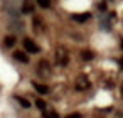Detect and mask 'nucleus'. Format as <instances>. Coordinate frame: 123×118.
<instances>
[{
  "instance_id": "1",
  "label": "nucleus",
  "mask_w": 123,
  "mask_h": 118,
  "mask_svg": "<svg viewBox=\"0 0 123 118\" xmlns=\"http://www.w3.org/2000/svg\"><path fill=\"white\" fill-rule=\"evenodd\" d=\"M24 47H25V51L32 52V54L39 52V46H37L34 41H31V39H25V41H24Z\"/></svg>"
},
{
  "instance_id": "2",
  "label": "nucleus",
  "mask_w": 123,
  "mask_h": 118,
  "mask_svg": "<svg viewBox=\"0 0 123 118\" xmlns=\"http://www.w3.org/2000/svg\"><path fill=\"white\" fill-rule=\"evenodd\" d=\"M56 61H57V64H62V66L68 64V54H66V51L62 47L56 52Z\"/></svg>"
},
{
  "instance_id": "3",
  "label": "nucleus",
  "mask_w": 123,
  "mask_h": 118,
  "mask_svg": "<svg viewBox=\"0 0 123 118\" xmlns=\"http://www.w3.org/2000/svg\"><path fill=\"white\" fill-rule=\"evenodd\" d=\"M31 12H34V4L31 0H25L22 5V14H31Z\"/></svg>"
},
{
  "instance_id": "4",
  "label": "nucleus",
  "mask_w": 123,
  "mask_h": 118,
  "mask_svg": "<svg viewBox=\"0 0 123 118\" xmlns=\"http://www.w3.org/2000/svg\"><path fill=\"white\" fill-rule=\"evenodd\" d=\"M14 57H15L17 61L24 62V64H25V62H29V57H27V56H25V52H22V51H15V52H14Z\"/></svg>"
},
{
  "instance_id": "5",
  "label": "nucleus",
  "mask_w": 123,
  "mask_h": 118,
  "mask_svg": "<svg viewBox=\"0 0 123 118\" xmlns=\"http://www.w3.org/2000/svg\"><path fill=\"white\" fill-rule=\"evenodd\" d=\"M91 15L86 12V14H74L73 15V20H76V22H86L88 19H89Z\"/></svg>"
},
{
  "instance_id": "6",
  "label": "nucleus",
  "mask_w": 123,
  "mask_h": 118,
  "mask_svg": "<svg viewBox=\"0 0 123 118\" xmlns=\"http://www.w3.org/2000/svg\"><path fill=\"white\" fill-rule=\"evenodd\" d=\"M34 88H36V91H37V93H41V94H46V93H49V88H47L46 84L34 83Z\"/></svg>"
},
{
  "instance_id": "7",
  "label": "nucleus",
  "mask_w": 123,
  "mask_h": 118,
  "mask_svg": "<svg viewBox=\"0 0 123 118\" xmlns=\"http://www.w3.org/2000/svg\"><path fill=\"white\" fill-rule=\"evenodd\" d=\"M88 86H89L88 79H86V78H79V83L76 84V88H78V89H84V88H88Z\"/></svg>"
},
{
  "instance_id": "8",
  "label": "nucleus",
  "mask_w": 123,
  "mask_h": 118,
  "mask_svg": "<svg viewBox=\"0 0 123 118\" xmlns=\"http://www.w3.org/2000/svg\"><path fill=\"white\" fill-rule=\"evenodd\" d=\"M15 99H17V101H19L24 108H31V101H27L25 98H22V96H15Z\"/></svg>"
},
{
  "instance_id": "9",
  "label": "nucleus",
  "mask_w": 123,
  "mask_h": 118,
  "mask_svg": "<svg viewBox=\"0 0 123 118\" xmlns=\"http://www.w3.org/2000/svg\"><path fill=\"white\" fill-rule=\"evenodd\" d=\"M81 57H83L84 61H91L94 56H93V52H91V51H83V52H81Z\"/></svg>"
},
{
  "instance_id": "10",
  "label": "nucleus",
  "mask_w": 123,
  "mask_h": 118,
  "mask_svg": "<svg viewBox=\"0 0 123 118\" xmlns=\"http://www.w3.org/2000/svg\"><path fill=\"white\" fill-rule=\"evenodd\" d=\"M14 44H15V37H14V36L5 37V46H7V47H12Z\"/></svg>"
},
{
  "instance_id": "11",
  "label": "nucleus",
  "mask_w": 123,
  "mask_h": 118,
  "mask_svg": "<svg viewBox=\"0 0 123 118\" xmlns=\"http://www.w3.org/2000/svg\"><path fill=\"white\" fill-rule=\"evenodd\" d=\"M37 4H39L42 9H49V5H51V0H37Z\"/></svg>"
},
{
  "instance_id": "12",
  "label": "nucleus",
  "mask_w": 123,
  "mask_h": 118,
  "mask_svg": "<svg viewBox=\"0 0 123 118\" xmlns=\"http://www.w3.org/2000/svg\"><path fill=\"white\" fill-rule=\"evenodd\" d=\"M36 105H37V108H39V110H46V103H44L42 99H37V101H36Z\"/></svg>"
},
{
  "instance_id": "13",
  "label": "nucleus",
  "mask_w": 123,
  "mask_h": 118,
  "mask_svg": "<svg viewBox=\"0 0 123 118\" xmlns=\"http://www.w3.org/2000/svg\"><path fill=\"white\" fill-rule=\"evenodd\" d=\"M46 118H59V115L56 111H47L46 113Z\"/></svg>"
},
{
  "instance_id": "14",
  "label": "nucleus",
  "mask_w": 123,
  "mask_h": 118,
  "mask_svg": "<svg viewBox=\"0 0 123 118\" xmlns=\"http://www.w3.org/2000/svg\"><path fill=\"white\" fill-rule=\"evenodd\" d=\"M68 118H81L79 113H73V115H68Z\"/></svg>"
},
{
  "instance_id": "15",
  "label": "nucleus",
  "mask_w": 123,
  "mask_h": 118,
  "mask_svg": "<svg viewBox=\"0 0 123 118\" xmlns=\"http://www.w3.org/2000/svg\"><path fill=\"white\" fill-rule=\"evenodd\" d=\"M120 66H121V69H123V59H121V61H120Z\"/></svg>"
},
{
  "instance_id": "16",
  "label": "nucleus",
  "mask_w": 123,
  "mask_h": 118,
  "mask_svg": "<svg viewBox=\"0 0 123 118\" xmlns=\"http://www.w3.org/2000/svg\"><path fill=\"white\" fill-rule=\"evenodd\" d=\"M121 94H123V86H121Z\"/></svg>"
},
{
  "instance_id": "17",
  "label": "nucleus",
  "mask_w": 123,
  "mask_h": 118,
  "mask_svg": "<svg viewBox=\"0 0 123 118\" xmlns=\"http://www.w3.org/2000/svg\"><path fill=\"white\" fill-rule=\"evenodd\" d=\"M121 49H123V42H121Z\"/></svg>"
}]
</instances>
